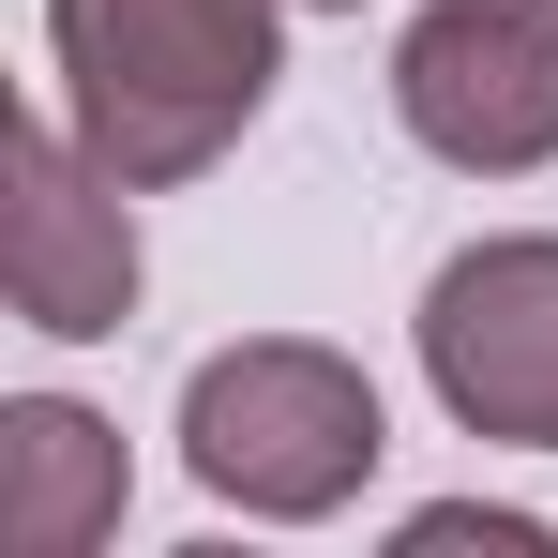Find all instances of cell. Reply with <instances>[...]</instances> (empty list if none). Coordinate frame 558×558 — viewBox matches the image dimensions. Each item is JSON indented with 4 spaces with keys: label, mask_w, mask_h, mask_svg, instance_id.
<instances>
[{
    "label": "cell",
    "mask_w": 558,
    "mask_h": 558,
    "mask_svg": "<svg viewBox=\"0 0 558 558\" xmlns=\"http://www.w3.org/2000/svg\"><path fill=\"white\" fill-rule=\"evenodd\" d=\"M423 377L468 438L558 453V227H498L423 287Z\"/></svg>",
    "instance_id": "cell-5"
},
{
    "label": "cell",
    "mask_w": 558,
    "mask_h": 558,
    "mask_svg": "<svg viewBox=\"0 0 558 558\" xmlns=\"http://www.w3.org/2000/svg\"><path fill=\"white\" fill-rule=\"evenodd\" d=\"M121 423L76 392H0V544L31 558H92L121 529Z\"/></svg>",
    "instance_id": "cell-6"
},
{
    "label": "cell",
    "mask_w": 558,
    "mask_h": 558,
    "mask_svg": "<svg viewBox=\"0 0 558 558\" xmlns=\"http://www.w3.org/2000/svg\"><path fill=\"white\" fill-rule=\"evenodd\" d=\"M287 15L302 0H46L61 121L136 196H167L257 136V106L287 76Z\"/></svg>",
    "instance_id": "cell-1"
},
{
    "label": "cell",
    "mask_w": 558,
    "mask_h": 558,
    "mask_svg": "<svg viewBox=\"0 0 558 558\" xmlns=\"http://www.w3.org/2000/svg\"><path fill=\"white\" fill-rule=\"evenodd\" d=\"M136 182L106 167L76 121H15L0 136V287L46 348H92L136 317Z\"/></svg>",
    "instance_id": "cell-4"
},
{
    "label": "cell",
    "mask_w": 558,
    "mask_h": 558,
    "mask_svg": "<svg viewBox=\"0 0 558 558\" xmlns=\"http://www.w3.org/2000/svg\"><path fill=\"white\" fill-rule=\"evenodd\" d=\"M392 121L468 182L558 167V0H423L392 46Z\"/></svg>",
    "instance_id": "cell-3"
},
{
    "label": "cell",
    "mask_w": 558,
    "mask_h": 558,
    "mask_svg": "<svg viewBox=\"0 0 558 558\" xmlns=\"http://www.w3.org/2000/svg\"><path fill=\"white\" fill-rule=\"evenodd\" d=\"M302 15H363V0H302Z\"/></svg>",
    "instance_id": "cell-8"
},
{
    "label": "cell",
    "mask_w": 558,
    "mask_h": 558,
    "mask_svg": "<svg viewBox=\"0 0 558 558\" xmlns=\"http://www.w3.org/2000/svg\"><path fill=\"white\" fill-rule=\"evenodd\" d=\"M408 544H423V558H453V544H483V558H544V513H483V498H438V513H408Z\"/></svg>",
    "instance_id": "cell-7"
},
{
    "label": "cell",
    "mask_w": 558,
    "mask_h": 558,
    "mask_svg": "<svg viewBox=\"0 0 558 558\" xmlns=\"http://www.w3.org/2000/svg\"><path fill=\"white\" fill-rule=\"evenodd\" d=\"M392 453V408H377V377L348 348H317V332H242V348H211L182 377V468L227 498V513H257V529H317V513H348Z\"/></svg>",
    "instance_id": "cell-2"
}]
</instances>
